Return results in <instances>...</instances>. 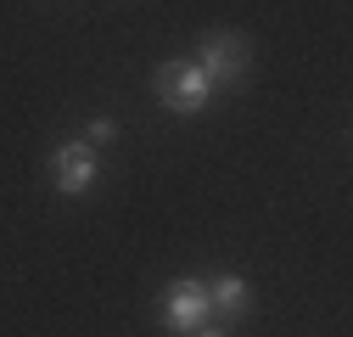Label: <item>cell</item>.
I'll use <instances>...</instances> for the list:
<instances>
[{
  "label": "cell",
  "instance_id": "6da1fadb",
  "mask_svg": "<svg viewBox=\"0 0 353 337\" xmlns=\"http://www.w3.org/2000/svg\"><path fill=\"white\" fill-rule=\"evenodd\" d=\"M152 90H157V102H163L168 113L196 118V113L208 107V96H213V79L196 68V57H191V62L174 57V62H163V68L152 73Z\"/></svg>",
  "mask_w": 353,
  "mask_h": 337
},
{
  "label": "cell",
  "instance_id": "7a4b0ae2",
  "mask_svg": "<svg viewBox=\"0 0 353 337\" xmlns=\"http://www.w3.org/2000/svg\"><path fill=\"white\" fill-rule=\"evenodd\" d=\"M196 68H202L213 84H241V79H247V68H252L247 34H236V28H213V34H202Z\"/></svg>",
  "mask_w": 353,
  "mask_h": 337
},
{
  "label": "cell",
  "instance_id": "3957f363",
  "mask_svg": "<svg viewBox=\"0 0 353 337\" xmlns=\"http://www.w3.org/2000/svg\"><path fill=\"white\" fill-rule=\"evenodd\" d=\"M96 180H101V163H96V146L90 141H62L51 152V186L62 197H84Z\"/></svg>",
  "mask_w": 353,
  "mask_h": 337
},
{
  "label": "cell",
  "instance_id": "277c9868",
  "mask_svg": "<svg viewBox=\"0 0 353 337\" xmlns=\"http://www.w3.org/2000/svg\"><path fill=\"white\" fill-rule=\"evenodd\" d=\"M208 315H213V309H208V281L180 276V281H168V287H163V326H168V331L191 337Z\"/></svg>",
  "mask_w": 353,
  "mask_h": 337
},
{
  "label": "cell",
  "instance_id": "5b68a950",
  "mask_svg": "<svg viewBox=\"0 0 353 337\" xmlns=\"http://www.w3.org/2000/svg\"><path fill=\"white\" fill-rule=\"evenodd\" d=\"M208 309L241 320V315L252 309V287H247L241 276H219V281H208Z\"/></svg>",
  "mask_w": 353,
  "mask_h": 337
},
{
  "label": "cell",
  "instance_id": "8992f818",
  "mask_svg": "<svg viewBox=\"0 0 353 337\" xmlns=\"http://www.w3.org/2000/svg\"><path fill=\"white\" fill-rule=\"evenodd\" d=\"M112 135H118L112 118H90V124H84V141H90V146H101V141H112Z\"/></svg>",
  "mask_w": 353,
  "mask_h": 337
},
{
  "label": "cell",
  "instance_id": "52a82bcc",
  "mask_svg": "<svg viewBox=\"0 0 353 337\" xmlns=\"http://www.w3.org/2000/svg\"><path fill=\"white\" fill-rule=\"evenodd\" d=\"M191 337H230V326H213V320H202V326H196Z\"/></svg>",
  "mask_w": 353,
  "mask_h": 337
}]
</instances>
